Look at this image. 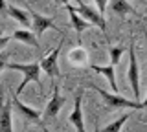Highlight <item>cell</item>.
<instances>
[{
    "mask_svg": "<svg viewBox=\"0 0 147 132\" xmlns=\"http://www.w3.org/2000/svg\"><path fill=\"white\" fill-rule=\"evenodd\" d=\"M9 70H15L22 74V83L17 88V95H20L24 92V88L30 83H37L40 84V62H30V64H20V62H7Z\"/></svg>",
    "mask_w": 147,
    "mask_h": 132,
    "instance_id": "obj_1",
    "label": "cell"
},
{
    "mask_svg": "<svg viewBox=\"0 0 147 132\" xmlns=\"http://www.w3.org/2000/svg\"><path fill=\"white\" fill-rule=\"evenodd\" d=\"M92 88H94L96 92L101 95V99H103V103L107 105L109 110H116V108L144 110V105H142L140 101H131V99L121 97V95H118V94H110V92H107V90H103V88H99V86H96V84H92Z\"/></svg>",
    "mask_w": 147,
    "mask_h": 132,
    "instance_id": "obj_2",
    "label": "cell"
},
{
    "mask_svg": "<svg viewBox=\"0 0 147 132\" xmlns=\"http://www.w3.org/2000/svg\"><path fill=\"white\" fill-rule=\"evenodd\" d=\"M127 79L131 84V90L134 94V99H140V66H138V59H136V50L134 42L129 48V68H127Z\"/></svg>",
    "mask_w": 147,
    "mask_h": 132,
    "instance_id": "obj_3",
    "label": "cell"
},
{
    "mask_svg": "<svg viewBox=\"0 0 147 132\" xmlns=\"http://www.w3.org/2000/svg\"><path fill=\"white\" fill-rule=\"evenodd\" d=\"M64 35L61 37V40H59V46H55L52 52L48 53L44 59H40V70L44 72L46 75H50L52 79H55V77H59V74H61V70H59V53H61V48H63V44H64Z\"/></svg>",
    "mask_w": 147,
    "mask_h": 132,
    "instance_id": "obj_4",
    "label": "cell"
},
{
    "mask_svg": "<svg viewBox=\"0 0 147 132\" xmlns=\"http://www.w3.org/2000/svg\"><path fill=\"white\" fill-rule=\"evenodd\" d=\"M74 2L77 4L76 9L79 11V15L83 17V19H86L92 26H98V28L103 31V35L107 37V22H105V17L101 15L98 9H92V7H88L85 2H83V0H74Z\"/></svg>",
    "mask_w": 147,
    "mask_h": 132,
    "instance_id": "obj_5",
    "label": "cell"
},
{
    "mask_svg": "<svg viewBox=\"0 0 147 132\" xmlns=\"http://www.w3.org/2000/svg\"><path fill=\"white\" fill-rule=\"evenodd\" d=\"M13 108L18 112V116L20 117H24L26 121H30V123H33V125H39V127H42L44 132H46V125H44V121H42V114H40L39 110H35V108H31V107H28L26 103H22L20 99H18V95H13Z\"/></svg>",
    "mask_w": 147,
    "mask_h": 132,
    "instance_id": "obj_6",
    "label": "cell"
},
{
    "mask_svg": "<svg viewBox=\"0 0 147 132\" xmlns=\"http://www.w3.org/2000/svg\"><path fill=\"white\" fill-rule=\"evenodd\" d=\"M83 95H85V90L79 88L76 94V101H74V108L68 116V121L70 125L76 129V132H86L85 130V117H83Z\"/></svg>",
    "mask_w": 147,
    "mask_h": 132,
    "instance_id": "obj_7",
    "label": "cell"
},
{
    "mask_svg": "<svg viewBox=\"0 0 147 132\" xmlns=\"http://www.w3.org/2000/svg\"><path fill=\"white\" fill-rule=\"evenodd\" d=\"M59 88L61 86L53 84V95L52 99H50V103L46 105L44 112H42V121H52L55 116H59V112H61V108L64 107V103H66V99H64V95L59 94Z\"/></svg>",
    "mask_w": 147,
    "mask_h": 132,
    "instance_id": "obj_8",
    "label": "cell"
},
{
    "mask_svg": "<svg viewBox=\"0 0 147 132\" xmlns=\"http://www.w3.org/2000/svg\"><path fill=\"white\" fill-rule=\"evenodd\" d=\"M30 17H31V31L37 35V39L42 37L46 29H57L55 24H53V20L48 19V17H44V15H40V13L30 11Z\"/></svg>",
    "mask_w": 147,
    "mask_h": 132,
    "instance_id": "obj_9",
    "label": "cell"
},
{
    "mask_svg": "<svg viewBox=\"0 0 147 132\" xmlns=\"http://www.w3.org/2000/svg\"><path fill=\"white\" fill-rule=\"evenodd\" d=\"M13 101L0 97V132H13Z\"/></svg>",
    "mask_w": 147,
    "mask_h": 132,
    "instance_id": "obj_10",
    "label": "cell"
},
{
    "mask_svg": "<svg viewBox=\"0 0 147 132\" xmlns=\"http://www.w3.org/2000/svg\"><path fill=\"white\" fill-rule=\"evenodd\" d=\"M66 7V11H68V15H70V22H72V26H74V29H76V33H77V37H81V33L85 29H88V26H90V22L86 20V19H83V17L79 15V11L76 9V7L72 6V4H68V6H64Z\"/></svg>",
    "mask_w": 147,
    "mask_h": 132,
    "instance_id": "obj_11",
    "label": "cell"
},
{
    "mask_svg": "<svg viewBox=\"0 0 147 132\" xmlns=\"http://www.w3.org/2000/svg\"><path fill=\"white\" fill-rule=\"evenodd\" d=\"M13 40H18L22 44H28V46H33L35 50H39V39L31 29H15V33L11 35Z\"/></svg>",
    "mask_w": 147,
    "mask_h": 132,
    "instance_id": "obj_12",
    "label": "cell"
},
{
    "mask_svg": "<svg viewBox=\"0 0 147 132\" xmlns=\"http://www.w3.org/2000/svg\"><path fill=\"white\" fill-rule=\"evenodd\" d=\"M109 7H110V11H112L114 15H118V17H125V15H131V13L136 15L134 7H132L127 0H110Z\"/></svg>",
    "mask_w": 147,
    "mask_h": 132,
    "instance_id": "obj_13",
    "label": "cell"
},
{
    "mask_svg": "<svg viewBox=\"0 0 147 132\" xmlns=\"http://www.w3.org/2000/svg\"><path fill=\"white\" fill-rule=\"evenodd\" d=\"M7 15L11 17L13 20H17L20 26H24V28H28V26L31 24L30 11H24V9H20V7H17V6H7Z\"/></svg>",
    "mask_w": 147,
    "mask_h": 132,
    "instance_id": "obj_14",
    "label": "cell"
},
{
    "mask_svg": "<svg viewBox=\"0 0 147 132\" xmlns=\"http://www.w3.org/2000/svg\"><path fill=\"white\" fill-rule=\"evenodd\" d=\"M114 68L116 66H112V64H109V66H96V64H92V70L101 74V75H105L107 81H109V84H110V88H112L114 92H118L119 88H118V83H116V72H114Z\"/></svg>",
    "mask_w": 147,
    "mask_h": 132,
    "instance_id": "obj_15",
    "label": "cell"
},
{
    "mask_svg": "<svg viewBox=\"0 0 147 132\" xmlns=\"http://www.w3.org/2000/svg\"><path fill=\"white\" fill-rule=\"evenodd\" d=\"M129 114H121V116L118 117V119H114L112 123H109L107 127H103L101 130H96V132H121V129H123V125L129 121Z\"/></svg>",
    "mask_w": 147,
    "mask_h": 132,
    "instance_id": "obj_16",
    "label": "cell"
},
{
    "mask_svg": "<svg viewBox=\"0 0 147 132\" xmlns=\"http://www.w3.org/2000/svg\"><path fill=\"white\" fill-rule=\"evenodd\" d=\"M123 52H125V48H121V46H112L110 48V64L116 66L119 62V59H121V55H123Z\"/></svg>",
    "mask_w": 147,
    "mask_h": 132,
    "instance_id": "obj_17",
    "label": "cell"
},
{
    "mask_svg": "<svg viewBox=\"0 0 147 132\" xmlns=\"http://www.w3.org/2000/svg\"><path fill=\"white\" fill-rule=\"evenodd\" d=\"M94 2H96V7H98V11L101 13V15H105V11H107L110 0H94Z\"/></svg>",
    "mask_w": 147,
    "mask_h": 132,
    "instance_id": "obj_18",
    "label": "cell"
},
{
    "mask_svg": "<svg viewBox=\"0 0 147 132\" xmlns=\"http://www.w3.org/2000/svg\"><path fill=\"white\" fill-rule=\"evenodd\" d=\"M7 53H0V74H2V70H4V68H7Z\"/></svg>",
    "mask_w": 147,
    "mask_h": 132,
    "instance_id": "obj_19",
    "label": "cell"
},
{
    "mask_svg": "<svg viewBox=\"0 0 147 132\" xmlns=\"http://www.w3.org/2000/svg\"><path fill=\"white\" fill-rule=\"evenodd\" d=\"M9 40H11V37H7V35H2V37H0V50L6 48V44H9Z\"/></svg>",
    "mask_w": 147,
    "mask_h": 132,
    "instance_id": "obj_20",
    "label": "cell"
},
{
    "mask_svg": "<svg viewBox=\"0 0 147 132\" xmlns=\"http://www.w3.org/2000/svg\"><path fill=\"white\" fill-rule=\"evenodd\" d=\"M0 13H7V4H6V0H0Z\"/></svg>",
    "mask_w": 147,
    "mask_h": 132,
    "instance_id": "obj_21",
    "label": "cell"
},
{
    "mask_svg": "<svg viewBox=\"0 0 147 132\" xmlns=\"http://www.w3.org/2000/svg\"><path fill=\"white\" fill-rule=\"evenodd\" d=\"M55 4H57V6H68V0H55Z\"/></svg>",
    "mask_w": 147,
    "mask_h": 132,
    "instance_id": "obj_22",
    "label": "cell"
},
{
    "mask_svg": "<svg viewBox=\"0 0 147 132\" xmlns=\"http://www.w3.org/2000/svg\"><path fill=\"white\" fill-rule=\"evenodd\" d=\"M142 105H144V110H147V94H145V99L142 101Z\"/></svg>",
    "mask_w": 147,
    "mask_h": 132,
    "instance_id": "obj_23",
    "label": "cell"
},
{
    "mask_svg": "<svg viewBox=\"0 0 147 132\" xmlns=\"http://www.w3.org/2000/svg\"><path fill=\"white\" fill-rule=\"evenodd\" d=\"M145 40H147V29H145Z\"/></svg>",
    "mask_w": 147,
    "mask_h": 132,
    "instance_id": "obj_24",
    "label": "cell"
},
{
    "mask_svg": "<svg viewBox=\"0 0 147 132\" xmlns=\"http://www.w3.org/2000/svg\"><path fill=\"white\" fill-rule=\"evenodd\" d=\"M0 37H2V29H0Z\"/></svg>",
    "mask_w": 147,
    "mask_h": 132,
    "instance_id": "obj_25",
    "label": "cell"
}]
</instances>
